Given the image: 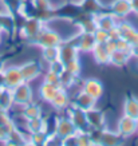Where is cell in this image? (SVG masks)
<instances>
[{"instance_id": "cell-1", "label": "cell", "mask_w": 138, "mask_h": 146, "mask_svg": "<svg viewBox=\"0 0 138 146\" xmlns=\"http://www.w3.org/2000/svg\"><path fill=\"white\" fill-rule=\"evenodd\" d=\"M63 42H64V39L60 36V34L47 26L39 32V35L34 40V43L36 46H39L40 48H43V47H58Z\"/></svg>"}, {"instance_id": "cell-2", "label": "cell", "mask_w": 138, "mask_h": 146, "mask_svg": "<svg viewBox=\"0 0 138 146\" xmlns=\"http://www.w3.org/2000/svg\"><path fill=\"white\" fill-rule=\"evenodd\" d=\"M44 27H46V23L42 19H39L38 16H30V18L26 19V22L23 23L22 28H20V35L34 43L35 38L39 35V32Z\"/></svg>"}, {"instance_id": "cell-3", "label": "cell", "mask_w": 138, "mask_h": 146, "mask_svg": "<svg viewBox=\"0 0 138 146\" xmlns=\"http://www.w3.org/2000/svg\"><path fill=\"white\" fill-rule=\"evenodd\" d=\"M78 131V129L75 127V125L72 123V121L68 118V115H58L55 118V125H54V133L56 134L60 139L66 138L67 135L75 134Z\"/></svg>"}, {"instance_id": "cell-4", "label": "cell", "mask_w": 138, "mask_h": 146, "mask_svg": "<svg viewBox=\"0 0 138 146\" xmlns=\"http://www.w3.org/2000/svg\"><path fill=\"white\" fill-rule=\"evenodd\" d=\"M11 91H12L13 103L18 105V106H24L34 99V97H32L34 94H32L30 82H23V83L18 84L16 87L11 89Z\"/></svg>"}, {"instance_id": "cell-5", "label": "cell", "mask_w": 138, "mask_h": 146, "mask_svg": "<svg viewBox=\"0 0 138 146\" xmlns=\"http://www.w3.org/2000/svg\"><path fill=\"white\" fill-rule=\"evenodd\" d=\"M117 131L123 139L133 137L135 133H138V119L123 114L117 123Z\"/></svg>"}, {"instance_id": "cell-6", "label": "cell", "mask_w": 138, "mask_h": 146, "mask_svg": "<svg viewBox=\"0 0 138 146\" xmlns=\"http://www.w3.org/2000/svg\"><path fill=\"white\" fill-rule=\"evenodd\" d=\"M66 111L68 118L72 121V123L75 125V127L78 129V131H89L90 126L89 122H87V118H86V111L80 110L74 105H70L66 109Z\"/></svg>"}, {"instance_id": "cell-7", "label": "cell", "mask_w": 138, "mask_h": 146, "mask_svg": "<svg viewBox=\"0 0 138 146\" xmlns=\"http://www.w3.org/2000/svg\"><path fill=\"white\" fill-rule=\"evenodd\" d=\"M74 40L75 43L72 44L76 46V48L79 50V52H91L94 48V46L97 44L95 43V39H94V34L91 32H82L79 31L76 35H74ZM66 42V40H64ZM68 42V40H67Z\"/></svg>"}, {"instance_id": "cell-8", "label": "cell", "mask_w": 138, "mask_h": 146, "mask_svg": "<svg viewBox=\"0 0 138 146\" xmlns=\"http://www.w3.org/2000/svg\"><path fill=\"white\" fill-rule=\"evenodd\" d=\"M123 138L119 135L118 131H113L110 129L103 127L99 130L98 141L97 145H105V146H118L123 143Z\"/></svg>"}, {"instance_id": "cell-9", "label": "cell", "mask_w": 138, "mask_h": 146, "mask_svg": "<svg viewBox=\"0 0 138 146\" xmlns=\"http://www.w3.org/2000/svg\"><path fill=\"white\" fill-rule=\"evenodd\" d=\"M97 102L98 101L95 98H93L91 95L85 93L83 90H79L72 98L71 105H74L75 107H78V109L83 111H89L91 109H94V107H97Z\"/></svg>"}, {"instance_id": "cell-10", "label": "cell", "mask_w": 138, "mask_h": 146, "mask_svg": "<svg viewBox=\"0 0 138 146\" xmlns=\"http://www.w3.org/2000/svg\"><path fill=\"white\" fill-rule=\"evenodd\" d=\"M107 8H109V12H111L118 19H125L130 13H133L130 0H111Z\"/></svg>"}, {"instance_id": "cell-11", "label": "cell", "mask_w": 138, "mask_h": 146, "mask_svg": "<svg viewBox=\"0 0 138 146\" xmlns=\"http://www.w3.org/2000/svg\"><path fill=\"white\" fill-rule=\"evenodd\" d=\"M24 82H32L35 80L38 76H40V74L43 72L42 70V64L36 60H30V62L23 63L22 66H19Z\"/></svg>"}, {"instance_id": "cell-12", "label": "cell", "mask_w": 138, "mask_h": 146, "mask_svg": "<svg viewBox=\"0 0 138 146\" xmlns=\"http://www.w3.org/2000/svg\"><path fill=\"white\" fill-rule=\"evenodd\" d=\"M82 90L87 93L89 95H91L93 98H95L97 101H99L103 95V83L97 78H89V79H85L82 82Z\"/></svg>"}, {"instance_id": "cell-13", "label": "cell", "mask_w": 138, "mask_h": 146, "mask_svg": "<svg viewBox=\"0 0 138 146\" xmlns=\"http://www.w3.org/2000/svg\"><path fill=\"white\" fill-rule=\"evenodd\" d=\"M118 30H119L121 38L127 40L131 46L138 44V30L134 26H131L129 22L121 19L118 22Z\"/></svg>"}, {"instance_id": "cell-14", "label": "cell", "mask_w": 138, "mask_h": 146, "mask_svg": "<svg viewBox=\"0 0 138 146\" xmlns=\"http://www.w3.org/2000/svg\"><path fill=\"white\" fill-rule=\"evenodd\" d=\"M3 80H4V86L7 89H13V87H16L18 84L24 82L23 75H22V71H20V68L16 66L8 67V68L4 71V74H3Z\"/></svg>"}, {"instance_id": "cell-15", "label": "cell", "mask_w": 138, "mask_h": 146, "mask_svg": "<svg viewBox=\"0 0 138 146\" xmlns=\"http://www.w3.org/2000/svg\"><path fill=\"white\" fill-rule=\"evenodd\" d=\"M94 19L97 23V28H102L105 31H110L114 27L118 26V22L121 19L115 18L111 12L103 13V12H97L94 13Z\"/></svg>"}, {"instance_id": "cell-16", "label": "cell", "mask_w": 138, "mask_h": 146, "mask_svg": "<svg viewBox=\"0 0 138 146\" xmlns=\"http://www.w3.org/2000/svg\"><path fill=\"white\" fill-rule=\"evenodd\" d=\"M86 118H87L90 129L106 127V117H105V113H103L102 110L97 109V107L86 111Z\"/></svg>"}, {"instance_id": "cell-17", "label": "cell", "mask_w": 138, "mask_h": 146, "mask_svg": "<svg viewBox=\"0 0 138 146\" xmlns=\"http://www.w3.org/2000/svg\"><path fill=\"white\" fill-rule=\"evenodd\" d=\"M78 58H79V50L71 42L66 40L59 46V60H62L63 63H67L70 60L78 59Z\"/></svg>"}, {"instance_id": "cell-18", "label": "cell", "mask_w": 138, "mask_h": 146, "mask_svg": "<svg viewBox=\"0 0 138 146\" xmlns=\"http://www.w3.org/2000/svg\"><path fill=\"white\" fill-rule=\"evenodd\" d=\"M110 52L111 50L107 47V44H95L94 46L93 51V58L97 64H109V60H110Z\"/></svg>"}, {"instance_id": "cell-19", "label": "cell", "mask_w": 138, "mask_h": 146, "mask_svg": "<svg viewBox=\"0 0 138 146\" xmlns=\"http://www.w3.org/2000/svg\"><path fill=\"white\" fill-rule=\"evenodd\" d=\"M50 105L56 110H66L71 105V97L68 95V91L66 89H60L59 93L51 99Z\"/></svg>"}, {"instance_id": "cell-20", "label": "cell", "mask_w": 138, "mask_h": 146, "mask_svg": "<svg viewBox=\"0 0 138 146\" xmlns=\"http://www.w3.org/2000/svg\"><path fill=\"white\" fill-rule=\"evenodd\" d=\"M26 130L28 134L38 133V131H47V133H50L47 118L39 117V118H34V119H27L26 121Z\"/></svg>"}, {"instance_id": "cell-21", "label": "cell", "mask_w": 138, "mask_h": 146, "mask_svg": "<svg viewBox=\"0 0 138 146\" xmlns=\"http://www.w3.org/2000/svg\"><path fill=\"white\" fill-rule=\"evenodd\" d=\"M22 117L24 119H34V118H39L43 117V110L42 106L36 102H30L22 107Z\"/></svg>"}, {"instance_id": "cell-22", "label": "cell", "mask_w": 138, "mask_h": 146, "mask_svg": "<svg viewBox=\"0 0 138 146\" xmlns=\"http://www.w3.org/2000/svg\"><path fill=\"white\" fill-rule=\"evenodd\" d=\"M63 89V87H60V86H56V84H51V83H47V82H44L43 80V83L40 84L39 87V95L40 98L43 99L44 102H51V99H52L56 94L59 93V90Z\"/></svg>"}, {"instance_id": "cell-23", "label": "cell", "mask_w": 138, "mask_h": 146, "mask_svg": "<svg viewBox=\"0 0 138 146\" xmlns=\"http://www.w3.org/2000/svg\"><path fill=\"white\" fill-rule=\"evenodd\" d=\"M130 58H131V54L130 52H126V51H122V50H113L111 52H110V60H109V63L115 67H123L127 64Z\"/></svg>"}, {"instance_id": "cell-24", "label": "cell", "mask_w": 138, "mask_h": 146, "mask_svg": "<svg viewBox=\"0 0 138 146\" xmlns=\"http://www.w3.org/2000/svg\"><path fill=\"white\" fill-rule=\"evenodd\" d=\"M123 114L138 119V98L129 94L123 102Z\"/></svg>"}, {"instance_id": "cell-25", "label": "cell", "mask_w": 138, "mask_h": 146, "mask_svg": "<svg viewBox=\"0 0 138 146\" xmlns=\"http://www.w3.org/2000/svg\"><path fill=\"white\" fill-rule=\"evenodd\" d=\"M32 8L35 9V13H42V12H54L55 7H54L51 0H31Z\"/></svg>"}, {"instance_id": "cell-26", "label": "cell", "mask_w": 138, "mask_h": 146, "mask_svg": "<svg viewBox=\"0 0 138 146\" xmlns=\"http://www.w3.org/2000/svg\"><path fill=\"white\" fill-rule=\"evenodd\" d=\"M47 138H48V133L47 131H38V133H30L27 135L28 143L35 146H44L47 145Z\"/></svg>"}, {"instance_id": "cell-27", "label": "cell", "mask_w": 138, "mask_h": 146, "mask_svg": "<svg viewBox=\"0 0 138 146\" xmlns=\"http://www.w3.org/2000/svg\"><path fill=\"white\" fill-rule=\"evenodd\" d=\"M40 54H42V60L48 64L59 59V46L58 47H43Z\"/></svg>"}, {"instance_id": "cell-28", "label": "cell", "mask_w": 138, "mask_h": 146, "mask_svg": "<svg viewBox=\"0 0 138 146\" xmlns=\"http://www.w3.org/2000/svg\"><path fill=\"white\" fill-rule=\"evenodd\" d=\"M13 103V98H12V91L11 89H7L3 91V93H0V107H1V110H8L12 107Z\"/></svg>"}, {"instance_id": "cell-29", "label": "cell", "mask_w": 138, "mask_h": 146, "mask_svg": "<svg viewBox=\"0 0 138 146\" xmlns=\"http://www.w3.org/2000/svg\"><path fill=\"white\" fill-rule=\"evenodd\" d=\"M80 70H82V66H80V63H79V58H78V59H74V60H70V62H67V63H64V71L70 72V74H72V75L79 76Z\"/></svg>"}, {"instance_id": "cell-30", "label": "cell", "mask_w": 138, "mask_h": 146, "mask_svg": "<svg viewBox=\"0 0 138 146\" xmlns=\"http://www.w3.org/2000/svg\"><path fill=\"white\" fill-rule=\"evenodd\" d=\"M94 39H95V43L97 44H105L109 42V31H105L102 28H97L94 31Z\"/></svg>"}, {"instance_id": "cell-31", "label": "cell", "mask_w": 138, "mask_h": 146, "mask_svg": "<svg viewBox=\"0 0 138 146\" xmlns=\"http://www.w3.org/2000/svg\"><path fill=\"white\" fill-rule=\"evenodd\" d=\"M43 80L47 82V83L56 84V86H60V87H62V84H60V75L56 74V72H54V71H50V70L46 71L44 75H43Z\"/></svg>"}, {"instance_id": "cell-32", "label": "cell", "mask_w": 138, "mask_h": 146, "mask_svg": "<svg viewBox=\"0 0 138 146\" xmlns=\"http://www.w3.org/2000/svg\"><path fill=\"white\" fill-rule=\"evenodd\" d=\"M78 135V146H89V145H94L91 135L89 131H76Z\"/></svg>"}, {"instance_id": "cell-33", "label": "cell", "mask_w": 138, "mask_h": 146, "mask_svg": "<svg viewBox=\"0 0 138 146\" xmlns=\"http://www.w3.org/2000/svg\"><path fill=\"white\" fill-rule=\"evenodd\" d=\"M48 70L50 71H54V72H56V74H62L63 71H64V63L62 62V60H59V59H56V60H54V62L48 63Z\"/></svg>"}, {"instance_id": "cell-34", "label": "cell", "mask_w": 138, "mask_h": 146, "mask_svg": "<svg viewBox=\"0 0 138 146\" xmlns=\"http://www.w3.org/2000/svg\"><path fill=\"white\" fill-rule=\"evenodd\" d=\"M62 145L63 146H78V135L75 134H71V135H67L66 138H63L62 139Z\"/></svg>"}, {"instance_id": "cell-35", "label": "cell", "mask_w": 138, "mask_h": 146, "mask_svg": "<svg viewBox=\"0 0 138 146\" xmlns=\"http://www.w3.org/2000/svg\"><path fill=\"white\" fill-rule=\"evenodd\" d=\"M130 5H131V12L138 15V0H130Z\"/></svg>"}, {"instance_id": "cell-36", "label": "cell", "mask_w": 138, "mask_h": 146, "mask_svg": "<svg viewBox=\"0 0 138 146\" xmlns=\"http://www.w3.org/2000/svg\"><path fill=\"white\" fill-rule=\"evenodd\" d=\"M131 56L138 58V44H137V46H133V47H131Z\"/></svg>"}]
</instances>
